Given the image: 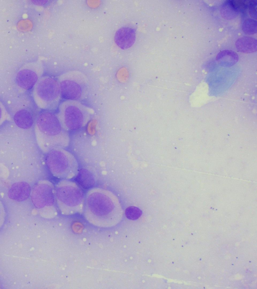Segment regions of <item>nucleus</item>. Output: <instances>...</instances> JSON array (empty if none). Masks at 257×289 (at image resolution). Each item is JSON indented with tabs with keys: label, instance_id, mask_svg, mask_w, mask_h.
<instances>
[{
	"label": "nucleus",
	"instance_id": "obj_9",
	"mask_svg": "<svg viewBox=\"0 0 257 289\" xmlns=\"http://www.w3.org/2000/svg\"><path fill=\"white\" fill-rule=\"evenodd\" d=\"M31 200L37 208L53 206L55 202V192L52 184L42 182L36 185L31 192Z\"/></svg>",
	"mask_w": 257,
	"mask_h": 289
},
{
	"label": "nucleus",
	"instance_id": "obj_5",
	"mask_svg": "<svg viewBox=\"0 0 257 289\" xmlns=\"http://www.w3.org/2000/svg\"><path fill=\"white\" fill-rule=\"evenodd\" d=\"M57 115L68 131H75L86 126L91 113L89 109L78 101L64 100L58 107Z\"/></svg>",
	"mask_w": 257,
	"mask_h": 289
},
{
	"label": "nucleus",
	"instance_id": "obj_16",
	"mask_svg": "<svg viewBox=\"0 0 257 289\" xmlns=\"http://www.w3.org/2000/svg\"><path fill=\"white\" fill-rule=\"evenodd\" d=\"M220 12L222 16L228 20L232 19L238 15L237 8L232 1L225 3L221 7Z\"/></svg>",
	"mask_w": 257,
	"mask_h": 289
},
{
	"label": "nucleus",
	"instance_id": "obj_21",
	"mask_svg": "<svg viewBox=\"0 0 257 289\" xmlns=\"http://www.w3.org/2000/svg\"><path fill=\"white\" fill-rule=\"evenodd\" d=\"M35 5H44L48 3L49 2L45 0H39V1H32Z\"/></svg>",
	"mask_w": 257,
	"mask_h": 289
},
{
	"label": "nucleus",
	"instance_id": "obj_13",
	"mask_svg": "<svg viewBox=\"0 0 257 289\" xmlns=\"http://www.w3.org/2000/svg\"><path fill=\"white\" fill-rule=\"evenodd\" d=\"M77 183L84 189H90L95 184V178L94 174L85 168L78 169L75 176Z\"/></svg>",
	"mask_w": 257,
	"mask_h": 289
},
{
	"label": "nucleus",
	"instance_id": "obj_17",
	"mask_svg": "<svg viewBox=\"0 0 257 289\" xmlns=\"http://www.w3.org/2000/svg\"><path fill=\"white\" fill-rule=\"evenodd\" d=\"M242 30L246 34L252 35L257 32V22L251 19L245 20L242 24Z\"/></svg>",
	"mask_w": 257,
	"mask_h": 289
},
{
	"label": "nucleus",
	"instance_id": "obj_4",
	"mask_svg": "<svg viewBox=\"0 0 257 289\" xmlns=\"http://www.w3.org/2000/svg\"><path fill=\"white\" fill-rule=\"evenodd\" d=\"M55 198L61 212L71 215L77 213L83 206L85 197L81 187L76 182L62 179L56 186Z\"/></svg>",
	"mask_w": 257,
	"mask_h": 289
},
{
	"label": "nucleus",
	"instance_id": "obj_2",
	"mask_svg": "<svg viewBox=\"0 0 257 289\" xmlns=\"http://www.w3.org/2000/svg\"><path fill=\"white\" fill-rule=\"evenodd\" d=\"M35 125L36 140L44 152L69 146L68 131L63 127L57 114L50 111H44L38 115Z\"/></svg>",
	"mask_w": 257,
	"mask_h": 289
},
{
	"label": "nucleus",
	"instance_id": "obj_12",
	"mask_svg": "<svg viewBox=\"0 0 257 289\" xmlns=\"http://www.w3.org/2000/svg\"><path fill=\"white\" fill-rule=\"evenodd\" d=\"M16 125L23 129L30 128L33 124V118L31 113L28 110L21 109L14 116Z\"/></svg>",
	"mask_w": 257,
	"mask_h": 289
},
{
	"label": "nucleus",
	"instance_id": "obj_6",
	"mask_svg": "<svg viewBox=\"0 0 257 289\" xmlns=\"http://www.w3.org/2000/svg\"><path fill=\"white\" fill-rule=\"evenodd\" d=\"M32 98L38 108L52 111L58 108L61 99L58 80L52 76H42L33 87Z\"/></svg>",
	"mask_w": 257,
	"mask_h": 289
},
{
	"label": "nucleus",
	"instance_id": "obj_7",
	"mask_svg": "<svg viewBox=\"0 0 257 289\" xmlns=\"http://www.w3.org/2000/svg\"><path fill=\"white\" fill-rule=\"evenodd\" d=\"M61 98L64 100L78 101L84 94L85 79L79 72H69L61 75L57 79Z\"/></svg>",
	"mask_w": 257,
	"mask_h": 289
},
{
	"label": "nucleus",
	"instance_id": "obj_14",
	"mask_svg": "<svg viewBox=\"0 0 257 289\" xmlns=\"http://www.w3.org/2000/svg\"><path fill=\"white\" fill-rule=\"evenodd\" d=\"M235 46L240 52L246 53H253L256 51L257 41L252 37H243L236 40Z\"/></svg>",
	"mask_w": 257,
	"mask_h": 289
},
{
	"label": "nucleus",
	"instance_id": "obj_3",
	"mask_svg": "<svg viewBox=\"0 0 257 289\" xmlns=\"http://www.w3.org/2000/svg\"><path fill=\"white\" fill-rule=\"evenodd\" d=\"M45 162L50 173L59 179L73 178L79 169L74 155L64 148H55L47 152Z\"/></svg>",
	"mask_w": 257,
	"mask_h": 289
},
{
	"label": "nucleus",
	"instance_id": "obj_8",
	"mask_svg": "<svg viewBox=\"0 0 257 289\" xmlns=\"http://www.w3.org/2000/svg\"><path fill=\"white\" fill-rule=\"evenodd\" d=\"M44 66L39 60L27 63L23 65L17 71L15 81L17 86L23 90L33 88L42 76Z\"/></svg>",
	"mask_w": 257,
	"mask_h": 289
},
{
	"label": "nucleus",
	"instance_id": "obj_11",
	"mask_svg": "<svg viewBox=\"0 0 257 289\" xmlns=\"http://www.w3.org/2000/svg\"><path fill=\"white\" fill-rule=\"evenodd\" d=\"M31 191L30 185L27 182H17L11 185L8 190V195L13 200L22 202L28 199Z\"/></svg>",
	"mask_w": 257,
	"mask_h": 289
},
{
	"label": "nucleus",
	"instance_id": "obj_18",
	"mask_svg": "<svg viewBox=\"0 0 257 289\" xmlns=\"http://www.w3.org/2000/svg\"><path fill=\"white\" fill-rule=\"evenodd\" d=\"M126 216L131 220H136L139 218L142 214V211L135 207H130L126 210Z\"/></svg>",
	"mask_w": 257,
	"mask_h": 289
},
{
	"label": "nucleus",
	"instance_id": "obj_1",
	"mask_svg": "<svg viewBox=\"0 0 257 289\" xmlns=\"http://www.w3.org/2000/svg\"><path fill=\"white\" fill-rule=\"evenodd\" d=\"M83 206L85 218L95 226L112 227L121 220L122 210L120 202L108 190L91 188L85 195Z\"/></svg>",
	"mask_w": 257,
	"mask_h": 289
},
{
	"label": "nucleus",
	"instance_id": "obj_20",
	"mask_svg": "<svg viewBox=\"0 0 257 289\" xmlns=\"http://www.w3.org/2000/svg\"><path fill=\"white\" fill-rule=\"evenodd\" d=\"M249 11L251 17L256 19V1H251L249 4Z\"/></svg>",
	"mask_w": 257,
	"mask_h": 289
},
{
	"label": "nucleus",
	"instance_id": "obj_15",
	"mask_svg": "<svg viewBox=\"0 0 257 289\" xmlns=\"http://www.w3.org/2000/svg\"><path fill=\"white\" fill-rule=\"evenodd\" d=\"M238 55L234 51L224 50L220 51L217 55L216 60L221 66L230 67L238 61Z\"/></svg>",
	"mask_w": 257,
	"mask_h": 289
},
{
	"label": "nucleus",
	"instance_id": "obj_10",
	"mask_svg": "<svg viewBox=\"0 0 257 289\" xmlns=\"http://www.w3.org/2000/svg\"><path fill=\"white\" fill-rule=\"evenodd\" d=\"M136 38V30L129 27L120 28L114 35L115 43L122 50H126L131 47L135 43Z\"/></svg>",
	"mask_w": 257,
	"mask_h": 289
},
{
	"label": "nucleus",
	"instance_id": "obj_19",
	"mask_svg": "<svg viewBox=\"0 0 257 289\" xmlns=\"http://www.w3.org/2000/svg\"><path fill=\"white\" fill-rule=\"evenodd\" d=\"M8 116L7 109L2 102L0 101V126L7 119Z\"/></svg>",
	"mask_w": 257,
	"mask_h": 289
}]
</instances>
